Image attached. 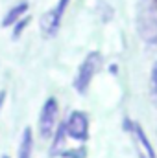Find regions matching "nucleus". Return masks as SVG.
<instances>
[{
    "label": "nucleus",
    "instance_id": "obj_10",
    "mask_svg": "<svg viewBox=\"0 0 157 158\" xmlns=\"http://www.w3.org/2000/svg\"><path fill=\"white\" fill-rule=\"evenodd\" d=\"M4 94H6V92H0V107H2V103H4Z\"/></svg>",
    "mask_w": 157,
    "mask_h": 158
},
{
    "label": "nucleus",
    "instance_id": "obj_3",
    "mask_svg": "<svg viewBox=\"0 0 157 158\" xmlns=\"http://www.w3.org/2000/svg\"><path fill=\"white\" fill-rule=\"evenodd\" d=\"M57 127V99L56 98H48L41 109L39 114V134L43 140L52 138V134L56 132Z\"/></svg>",
    "mask_w": 157,
    "mask_h": 158
},
{
    "label": "nucleus",
    "instance_id": "obj_1",
    "mask_svg": "<svg viewBox=\"0 0 157 158\" xmlns=\"http://www.w3.org/2000/svg\"><path fill=\"white\" fill-rule=\"evenodd\" d=\"M137 33L150 46H157V0H139Z\"/></svg>",
    "mask_w": 157,
    "mask_h": 158
},
{
    "label": "nucleus",
    "instance_id": "obj_6",
    "mask_svg": "<svg viewBox=\"0 0 157 158\" xmlns=\"http://www.w3.org/2000/svg\"><path fill=\"white\" fill-rule=\"evenodd\" d=\"M26 11H28V2H26V0H24V2H19L17 6H13V7L6 13V17H4V20H2V26H13Z\"/></svg>",
    "mask_w": 157,
    "mask_h": 158
},
{
    "label": "nucleus",
    "instance_id": "obj_11",
    "mask_svg": "<svg viewBox=\"0 0 157 158\" xmlns=\"http://www.w3.org/2000/svg\"><path fill=\"white\" fill-rule=\"evenodd\" d=\"M4 158H7V156H4Z\"/></svg>",
    "mask_w": 157,
    "mask_h": 158
},
{
    "label": "nucleus",
    "instance_id": "obj_2",
    "mask_svg": "<svg viewBox=\"0 0 157 158\" xmlns=\"http://www.w3.org/2000/svg\"><path fill=\"white\" fill-rule=\"evenodd\" d=\"M100 64H102V55L98 52H91L87 53V57L81 61L78 68V74L74 79V88L78 94H85L91 86V81L94 77V74L100 70Z\"/></svg>",
    "mask_w": 157,
    "mask_h": 158
},
{
    "label": "nucleus",
    "instance_id": "obj_8",
    "mask_svg": "<svg viewBox=\"0 0 157 158\" xmlns=\"http://www.w3.org/2000/svg\"><path fill=\"white\" fill-rule=\"evenodd\" d=\"M150 98H152V103L157 107V63L154 64L150 74Z\"/></svg>",
    "mask_w": 157,
    "mask_h": 158
},
{
    "label": "nucleus",
    "instance_id": "obj_7",
    "mask_svg": "<svg viewBox=\"0 0 157 158\" xmlns=\"http://www.w3.org/2000/svg\"><path fill=\"white\" fill-rule=\"evenodd\" d=\"M32 149H34V136H32V129L26 127L19 145V158H32Z\"/></svg>",
    "mask_w": 157,
    "mask_h": 158
},
{
    "label": "nucleus",
    "instance_id": "obj_9",
    "mask_svg": "<svg viewBox=\"0 0 157 158\" xmlns=\"http://www.w3.org/2000/svg\"><path fill=\"white\" fill-rule=\"evenodd\" d=\"M28 22H30V19H22V20L19 19V24H17V26H15V30H13V37H15V39H17V37L20 35V31L28 26Z\"/></svg>",
    "mask_w": 157,
    "mask_h": 158
},
{
    "label": "nucleus",
    "instance_id": "obj_5",
    "mask_svg": "<svg viewBox=\"0 0 157 158\" xmlns=\"http://www.w3.org/2000/svg\"><path fill=\"white\" fill-rule=\"evenodd\" d=\"M65 132L76 142H85L89 138V116L79 110L70 112L65 121Z\"/></svg>",
    "mask_w": 157,
    "mask_h": 158
},
{
    "label": "nucleus",
    "instance_id": "obj_4",
    "mask_svg": "<svg viewBox=\"0 0 157 158\" xmlns=\"http://www.w3.org/2000/svg\"><path fill=\"white\" fill-rule=\"evenodd\" d=\"M70 0H59L57 6H54L50 11H46L41 19V31L44 37H54L59 30V24H61V19L65 15V9L69 6Z\"/></svg>",
    "mask_w": 157,
    "mask_h": 158
}]
</instances>
